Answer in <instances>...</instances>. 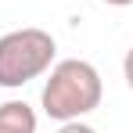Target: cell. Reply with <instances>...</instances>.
I'll return each mask as SVG.
<instances>
[{
    "instance_id": "cell-1",
    "label": "cell",
    "mask_w": 133,
    "mask_h": 133,
    "mask_svg": "<svg viewBox=\"0 0 133 133\" xmlns=\"http://www.w3.org/2000/svg\"><path fill=\"white\" fill-rule=\"evenodd\" d=\"M43 111L58 122L79 119L101 104V76L83 58H65L50 68V79L43 83Z\"/></svg>"
},
{
    "instance_id": "cell-2",
    "label": "cell",
    "mask_w": 133,
    "mask_h": 133,
    "mask_svg": "<svg viewBox=\"0 0 133 133\" xmlns=\"http://www.w3.org/2000/svg\"><path fill=\"white\" fill-rule=\"evenodd\" d=\"M50 61H54V36L43 29L29 25L0 36V87H25L29 79L43 76Z\"/></svg>"
},
{
    "instance_id": "cell-3",
    "label": "cell",
    "mask_w": 133,
    "mask_h": 133,
    "mask_svg": "<svg viewBox=\"0 0 133 133\" xmlns=\"http://www.w3.org/2000/svg\"><path fill=\"white\" fill-rule=\"evenodd\" d=\"M0 133H36V111L25 101H4L0 104Z\"/></svg>"
},
{
    "instance_id": "cell-4",
    "label": "cell",
    "mask_w": 133,
    "mask_h": 133,
    "mask_svg": "<svg viewBox=\"0 0 133 133\" xmlns=\"http://www.w3.org/2000/svg\"><path fill=\"white\" fill-rule=\"evenodd\" d=\"M58 133H97L94 126H87V122H79V119H68V122H61V130Z\"/></svg>"
},
{
    "instance_id": "cell-5",
    "label": "cell",
    "mask_w": 133,
    "mask_h": 133,
    "mask_svg": "<svg viewBox=\"0 0 133 133\" xmlns=\"http://www.w3.org/2000/svg\"><path fill=\"white\" fill-rule=\"evenodd\" d=\"M122 72H126V83L133 90V50H126V61H122Z\"/></svg>"
},
{
    "instance_id": "cell-6",
    "label": "cell",
    "mask_w": 133,
    "mask_h": 133,
    "mask_svg": "<svg viewBox=\"0 0 133 133\" xmlns=\"http://www.w3.org/2000/svg\"><path fill=\"white\" fill-rule=\"evenodd\" d=\"M104 4H111V7H130L133 0H104Z\"/></svg>"
}]
</instances>
